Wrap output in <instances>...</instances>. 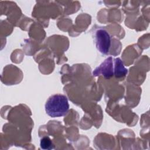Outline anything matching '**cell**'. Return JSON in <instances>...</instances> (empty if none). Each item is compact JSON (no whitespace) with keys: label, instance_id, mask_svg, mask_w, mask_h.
Segmentation results:
<instances>
[{"label":"cell","instance_id":"cell-1","mask_svg":"<svg viewBox=\"0 0 150 150\" xmlns=\"http://www.w3.org/2000/svg\"><path fill=\"white\" fill-rule=\"evenodd\" d=\"M69 110V104L66 96L56 94L49 97L45 104L46 114L51 117L65 115Z\"/></svg>","mask_w":150,"mask_h":150},{"label":"cell","instance_id":"cell-2","mask_svg":"<svg viewBox=\"0 0 150 150\" xmlns=\"http://www.w3.org/2000/svg\"><path fill=\"white\" fill-rule=\"evenodd\" d=\"M94 40L97 50L103 54H107L111 44V36L104 28H97L94 33Z\"/></svg>","mask_w":150,"mask_h":150},{"label":"cell","instance_id":"cell-3","mask_svg":"<svg viewBox=\"0 0 150 150\" xmlns=\"http://www.w3.org/2000/svg\"><path fill=\"white\" fill-rule=\"evenodd\" d=\"M93 74L94 76L103 75L107 79L112 77L114 76V59L112 57H107L95 69Z\"/></svg>","mask_w":150,"mask_h":150},{"label":"cell","instance_id":"cell-4","mask_svg":"<svg viewBox=\"0 0 150 150\" xmlns=\"http://www.w3.org/2000/svg\"><path fill=\"white\" fill-rule=\"evenodd\" d=\"M128 73V70L124 67V63L120 58L114 59V76L116 78L125 77Z\"/></svg>","mask_w":150,"mask_h":150},{"label":"cell","instance_id":"cell-5","mask_svg":"<svg viewBox=\"0 0 150 150\" xmlns=\"http://www.w3.org/2000/svg\"><path fill=\"white\" fill-rule=\"evenodd\" d=\"M40 147L43 149H51L53 148V145L49 138L44 137L41 139Z\"/></svg>","mask_w":150,"mask_h":150}]
</instances>
